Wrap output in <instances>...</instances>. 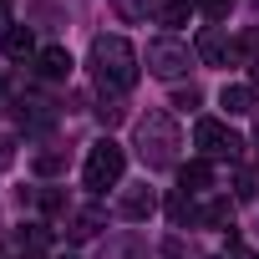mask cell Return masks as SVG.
Returning <instances> with one entry per match:
<instances>
[{
  "label": "cell",
  "instance_id": "6da1fadb",
  "mask_svg": "<svg viewBox=\"0 0 259 259\" xmlns=\"http://www.w3.org/2000/svg\"><path fill=\"white\" fill-rule=\"evenodd\" d=\"M92 76L102 92H127L138 81V51L122 36H97L92 41Z\"/></svg>",
  "mask_w": 259,
  "mask_h": 259
},
{
  "label": "cell",
  "instance_id": "7a4b0ae2",
  "mask_svg": "<svg viewBox=\"0 0 259 259\" xmlns=\"http://www.w3.org/2000/svg\"><path fill=\"white\" fill-rule=\"evenodd\" d=\"M138 153H143L148 168H173V158H178V127H173L168 112L138 117Z\"/></svg>",
  "mask_w": 259,
  "mask_h": 259
},
{
  "label": "cell",
  "instance_id": "3957f363",
  "mask_svg": "<svg viewBox=\"0 0 259 259\" xmlns=\"http://www.w3.org/2000/svg\"><path fill=\"white\" fill-rule=\"evenodd\" d=\"M122 168H127V153H122L112 138H97L92 153H87V168H81L87 193H107V188H117V183H122Z\"/></svg>",
  "mask_w": 259,
  "mask_h": 259
},
{
  "label": "cell",
  "instance_id": "277c9868",
  "mask_svg": "<svg viewBox=\"0 0 259 259\" xmlns=\"http://www.w3.org/2000/svg\"><path fill=\"white\" fill-rule=\"evenodd\" d=\"M193 143H198L203 158H219V163H239L244 158V138L219 117H198L193 122Z\"/></svg>",
  "mask_w": 259,
  "mask_h": 259
},
{
  "label": "cell",
  "instance_id": "5b68a950",
  "mask_svg": "<svg viewBox=\"0 0 259 259\" xmlns=\"http://www.w3.org/2000/svg\"><path fill=\"white\" fill-rule=\"evenodd\" d=\"M148 71H153V76H163V81L183 76V71H188V46H183V41H173V36L148 41Z\"/></svg>",
  "mask_w": 259,
  "mask_h": 259
},
{
  "label": "cell",
  "instance_id": "8992f818",
  "mask_svg": "<svg viewBox=\"0 0 259 259\" xmlns=\"http://www.w3.org/2000/svg\"><path fill=\"white\" fill-rule=\"evenodd\" d=\"M117 213L133 219V224H143V219L158 213V193H153V188H127V193L117 198Z\"/></svg>",
  "mask_w": 259,
  "mask_h": 259
},
{
  "label": "cell",
  "instance_id": "52a82bcc",
  "mask_svg": "<svg viewBox=\"0 0 259 259\" xmlns=\"http://www.w3.org/2000/svg\"><path fill=\"white\" fill-rule=\"evenodd\" d=\"M36 71H41L46 81H66V76H71V51H66V46H41V51H36Z\"/></svg>",
  "mask_w": 259,
  "mask_h": 259
},
{
  "label": "cell",
  "instance_id": "ba28073f",
  "mask_svg": "<svg viewBox=\"0 0 259 259\" xmlns=\"http://www.w3.org/2000/svg\"><path fill=\"white\" fill-rule=\"evenodd\" d=\"M102 259H148V239L143 234H117V239H107Z\"/></svg>",
  "mask_w": 259,
  "mask_h": 259
},
{
  "label": "cell",
  "instance_id": "9c48e42d",
  "mask_svg": "<svg viewBox=\"0 0 259 259\" xmlns=\"http://www.w3.org/2000/svg\"><path fill=\"white\" fill-rule=\"evenodd\" d=\"M16 122H21V127H51L56 112H51L41 97H21V102H16Z\"/></svg>",
  "mask_w": 259,
  "mask_h": 259
},
{
  "label": "cell",
  "instance_id": "30bf717a",
  "mask_svg": "<svg viewBox=\"0 0 259 259\" xmlns=\"http://www.w3.org/2000/svg\"><path fill=\"white\" fill-rule=\"evenodd\" d=\"M178 183H183V193H203V188H213V168H208V158L183 163V168H178Z\"/></svg>",
  "mask_w": 259,
  "mask_h": 259
},
{
  "label": "cell",
  "instance_id": "8fae6325",
  "mask_svg": "<svg viewBox=\"0 0 259 259\" xmlns=\"http://www.w3.org/2000/svg\"><path fill=\"white\" fill-rule=\"evenodd\" d=\"M0 51H6L11 61L31 56V51H36V36H31V26H6V36H0Z\"/></svg>",
  "mask_w": 259,
  "mask_h": 259
},
{
  "label": "cell",
  "instance_id": "7c38bea8",
  "mask_svg": "<svg viewBox=\"0 0 259 259\" xmlns=\"http://www.w3.org/2000/svg\"><path fill=\"white\" fill-rule=\"evenodd\" d=\"M219 102H224V112H229V117H244V112H254V87L229 81V87L219 92Z\"/></svg>",
  "mask_w": 259,
  "mask_h": 259
},
{
  "label": "cell",
  "instance_id": "4fadbf2b",
  "mask_svg": "<svg viewBox=\"0 0 259 259\" xmlns=\"http://www.w3.org/2000/svg\"><path fill=\"white\" fill-rule=\"evenodd\" d=\"M198 56H203V61H213V66H219V61H229V41H224V31H219V26H203V31H198Z\"/></svg>",
  "mask_w": 259,
  "mask_h": 259
},
{
  "label": "cell",
  "instance_id": "5bb4252c",
  "mask_svg": "<svg viewBox=\"0 0 259 259\" xmlns=\"http://www.w3.org/2000/svg\"><path fill=\"white\" fill-rule=\"evenodd\" d=\"M198 224H208V229H234V198H208V203L198 208Z\"/></svg>",
  "mask_w": 259,
  "mask_h": 259
},
{
  "label": "cell",
  "instance_id": "9a60e30c",
  "mask_svg": "<svg viewBox=\"0 0 259 259\" xmlns=\"http://www.w3.org/2000/svg\"><path fill=\"white\" fill-rule=\"evenodd\" d=\"M102 224H107L102 208H81V213H71V239H92Z\"/></svg>",
  "mask_w": 259,
  "mask_h": 259
},
{
  "label": "cell",
  "instance_id": "2e32d148",
  "mask_svg": "<svg viewBox=\"0 0 259 259\" xmlns=\"http://www.w3.org/2000/svg\"><path fill=\"white\" fill-rule=\"evenodd\" d=\"M193 11H198V0H168V6L158 11V21H163V26H188Z\"/></svg>",
  "mask_w": 259,
  "mask_h": 259
},
{
  "label": "cell",
  "instance_id": "e0dca14e",
  "mask_svg": "<svg viewBox=\"0 0 259 259\" xmlns=\"http://www.w3.org/2000/svg\"><path fill=\"white\" fill-rule=\"evenodd\" d=\"M168 219H173V224H178V229H183V224H188V219H198V208H193V203H188V193H173V198H168Z\"/></svg>",
  "mask_w": 259,
  "mask_h": 259
},
{
  "label": "cell",
  "instance_id": "ac0fdd59",
  "mask_svg": "<svg viewBox=\"0 0 259 259\" xmlns=\"http://www.w3.org/2000/svg\"><path fill=\"white\" fill-rule=\"evenodd\" d=\"M254 193H259V183H254V173H249V168H239V173H234V198H239V203H249Z\"/></svg>",
  "mask_w": 259,
  "mask_h": 259
},
{
  "label": "cell",
  "instance_id": "d6986e66",
  "mask_svg": "<svg viewBox=\"0 0 259 259\" xmlns=\"http://www.w3.org/2000/svg\"><path fill=\"white\" fill-rule=\"evenodd\" d=\"M112 11H117L122 21H143V16H148V0H112Z\"/></svg>",
  "mask_w": 259,
  "mask_h": 259
},
{
  "label": "cell",
  "instance_id": "ffe728a7",
  "mask_svg": "<svg viewBox=\"0 0 259 259\" xmlns=\"http://www.w3.org/2000/svg\"><path fill=\"white\" fill-rule=\"evenodd\" d=\"M61 163H66V153H56V148H51V153H36V173H41V178H51Z\"/></svg>",
  "mask_w": 259,
  "mask_h": 259
},
{
  "label": "cell",
  "instance_id": "44dd1931",
  "mask_svg": "<svg viewBox=\"0 0 259 259\" xmlns=\"http://www.w3.org/2000/svg\"><path fill=\"white\" fill-rule=\"evenodd\" d=\"M198 102H203V92H198V87H183V92H173V107H178V112H193Z\"/></svg>",
  "mask_w": 259,
  "mask_h": 259
},
{
  "label": "cell",
  "instance_id": "7402d4cb",
  "mask_svg": "<svg viewBox=\"0 0 259 259\" xmlns=\"http://www.w3.org/2000/svg\"><path fill=\"white\" fill-rule=\"evenodd\" d=\"M198 11H203L208 21H224V16L234 11V0H198Z\"/></svg>",
  "mask_w": 259,
  "mask_h": 259
},
{
  "label": "cell",
  "instance_id": "603a6c76",
  "mask_svg": "<svg viewBox=\"0 0 259 259\" xmlns=\"http://www.w3.org/2000/svg\"><path fill=\"white\" fill-rule=\"evenodd\" d=\"M41 208H46V213H61V208H66V198H61L56 188H41Z\"/></svg>",
  "mask_w": 259,
  "mask_h": 259
},
{
  "label": "cell",
  "instance_id": "cb8c5ba5",
  "mask_svg": "<svg viewBox=\"0 0 259 259\" xmlns=\"http://www.w3.org/2000/svg\"><path fill=\"white\" fill-rule=\"evenodd\" d=\"M229 259H259V254H254V249H239V239L229 234Z\"/></svg>",
  "mask_w": 259,
  "mask_h": 259
},
{
  "label": "cell",
  "instance_id": "d4e9b609",
  "mask_svg": "<svg viewBox=\"0 0 259 259\" xmlns=\"http://www.w3.org/2000/svg\"><path fill=\"white\" fill-rule=\"evenodd\" d=\"M11 6L16 0H0V26H11Z\"/></svg>",
  "mask_w": 259,
  "mask_h": 259
},
{
  "label": "cell",
  "instance_id": "484cf974",
  "mask_svg": "<svg viewBox=\"0 0 259 259\" xmlns=\"http://www.w3.org/2000/svg\"><path fill=\"white\" fill-rule=\"evenodd\" d=\"M11 163V138H0V168Z\"/></svg>",
  "mask_w": 259,
  "mask_h": 259
},
{
  "label": "cell",
  "instance_id": "4316f807",
  "mask_svg": "<svg viewBox=\"0 0 259 259\" xmlns=\"http://www.w3.org/2000/svg\"><path fill=\"white\" fill-rule=\"evenodd\" d=\"M16 259H41V254H36V249H21V254H16Z\"/></svg>",
  "mask_w": 259,
  "mask_h": 259
},
{
  "label": "cell",
  "instance_id": "83f0119b",
  "mask_svg": "<svg viewBox=\"0 0 259 259\" xmlns=\"http://www.w3.org/2000/svg\"><path fill=\"white\" fill-rule=\"evenodd\" d=\"M254 87H259V61H254Z\"/></svg>",
  "mask_w": 259,
  "mask_h": 259
}]
</instances>
